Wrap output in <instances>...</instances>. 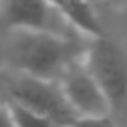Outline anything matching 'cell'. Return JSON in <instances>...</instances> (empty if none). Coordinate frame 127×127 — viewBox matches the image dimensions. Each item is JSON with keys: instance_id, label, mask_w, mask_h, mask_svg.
<instances>
[{"instance_id": "obj_1", "label": "cell", "mask_w": 127, "mask_h": 127, "mask_svg": "<svg viewBox=\"0 0 127 127\" xmlns=\"http://www.w3.org/2000/svg\"><path fill=\"white\" fill-rule=\"evenodd\" d=\"M88 41L84 36H56L47 32H9L6 58L11 71L45 80H56L69 65L82 60Z\"/></svg>"}, {"instance_id": "obj_2", "label": "cell", "mask_w": 127, "mask_h": 127, "mask_svg": "<svg viewBox=\"0 0 127 127\" xmlns=\"http://www.w3.org/2000/svg\"><path fill=\"white\" fill-rule=\"evenodd\" d=\"M82 62L99 84L108 103V114L118 127H127V54L107 36L90 39Z\"/></svg>"}, {"instance_id": "obj_3", "label": "cell", "mask_w": 127, "mask_h": 127, "mask_svg": "<svg viewBox=\"0 0 127 127\" xmlns=\"http://www.w3.org/2000/svg\"><path fill=\"white\" fill-rule=\"evenodd\" d=\"M0 95L49 118L54 125L67 127L77 118L56 80H45L19 71H2Z\"/></svg>"}, {"instance_id": "obj_4", "label": "cell", "mask_w": 127, "mask_h": 127, "mask_svg": "<svg viewBox=\"0 0 127 127\" xmlns=\"http://www.w3.org/2000/svg\"><path fill=\"white\" fill-rule=\"evenodd\" d=\"M0 28L6 34L19 30L56 36L79 34L65 15L49 0H0Z\"/></svg>"}, {"instance_id": "obj_5", "label": "cell", "mask_w": 127, "mask_h": 127, "mask_svg": "<svg viewBox=\"0 0 127 127\" xmlns=\"http://www.w3.org/2000/svg\"><path fill=\"white\" fill-rule=\"evenodd\" d=\"M64 97L75 112V116H105L108 114V103L99 84L86 69L82 60L69 65L58 80Z\"/></svg>"}, {"instance_id": "obj_6", "label": "cell", "mask_w": 127, "mask_h": 127, "mask_svg": "<svg viewBox=\"0 0 127 127\" xmlns=\"http://www.w3.org/2000/svg\"><path fill=\"white\" fill-rule=\"evenodd\" d=\"M4 108L8 112V118L13 127H58L49 118H45L43 114L30 110V108L23 107L15 101H6Z\"/></svg>"}, {"instance_id": "obj_7", "label": "cell", "mask_w": 127, "mask_h": 127, "mask_svg": "<svg viewBox=\"0 0 127 127\" xmlns=\"http://www.w3.org/2000/svg\"><path fill=\"white\" fill-rule=\"evenodd\" d=\"M67 127H118L110 114L105 116H77Z\"/></svg>"}, {"instance_id": "obj_8", "label": "cell", "mask_w": 127, "mask_h": 127, "mask_svg": "<svg viewBox=\"0 0 127 127\" xmlns=\"http://www.w3.org/2000/svg\"><path fill=\"white\" fill-rule=\"evenodd\" d=\"M0 127H13L11 122L8 118V112H6L4 107H0Z\"/></svg>"}, {"instance_id": "obj_9", "label": "cell", "mask_w": 127, "mask_h": 127, "mask_svg": "<svg viewBox=\"0 0 127 127\" xmlns=\"http://www.w3.org/2000/svg\"><path fill=\"white\" fill-rule=\"evenodd\" d=\"M49 2H51V4H54L56 8H58L60 11H62V8H64V2H65V0H49Z\"/></svg>"}, {"instance_id": "obj_10", "label": "cell", "mask_w": 127, "mask_h": 127, "mask_svg": "<svg viewBox=\"0 0 127 127\" xmlns=\"http://www.w3.org/2000/svg\"><path fill=\"white\" fill-rule=\"evenodd\" d=\"M0 101H2V95H0Z\"/></svg>"}, {"instance_id": "obj_11", "label": "cell", "mask_w": 127, "mask_h": 127, "mask_svg": "<svg viewBox=\"0 0 127 127\" xmlns=\"http://www.w3.org/2000/svg\"><path fill=\"white\" fill-rule=\"evenodd\" d=\"M0 75H2V69H0Z\"/></svg>"}]
</instances>
